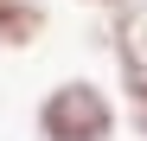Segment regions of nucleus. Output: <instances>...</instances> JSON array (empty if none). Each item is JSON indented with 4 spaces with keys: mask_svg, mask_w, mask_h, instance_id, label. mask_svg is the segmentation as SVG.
I'll use <instances>...</instances> for the list:
<instances>
[{
    "mask_svg": "<svg viewBox=\"0 0 147 141\" xmlns=\"http://www.w3.org/2000/svg\"><path fill=\"white\" fill-rule=\"evenodd\" d=\"M115 103H121V122L147 141V70H121L115 77Z\"/></svg>",
    "mask_w": 147,
    "mask_h": 141,
    "instance_id": "nucleus-4",
    "label": "nucleus"
},
{
    "mask_svg": "<svg viewBox=\"0 0 147 141\" xmlns=\"http://www.w3.org/2000/svg\"><path fill=\"white\" fill-rule=\"evenodd\" d=\"M38 141H115L121 128V103L109 96L96 77H58L32 109Z\"/></svg>",
    "mask_w": 147,
    "mask_h": 141,
    "instance_id": "nucleus-1",
    "label": "nucleus"
},
{
    "mask_svg": "<svg viewBox=\"0 0 147 141\" xmlns=\"http://www.w3.org/2000/svg\"><path fill=\"white\" fill-rule=\"evenodd\" d=\"M77 7H96V13H109V7H121V0H77Z\"/></svg>",
    "mask_w": 147,
    "mask_h": 141,
    "instance_id": "nucleus-5",
    "label": "nucleus"
},
{
    "mask_svg": "<svg viewBox=\"0 0 147 141\" xmlns=\"http://www.w3.org/2000/svg\"><path fill=\"white\" fill-rule=\"evenodd\" d=\"M109 52L121 70H147V0L109 7Z\"/></svg>",
    "mask_w": 147,
    "mask_h": 141,
    "instance_id": "nucleus-2",
    "label": "nucleus"
},
{
    "mask_svg": "<svg viewBox=\"0 0 147 141\" xmlns=\"http://www.w3.org/2000/svg\"><path fill=\"white\" fill-rule=\"evenodd\" d=\"M45 32H51L45 0H0V52H32Z\"/></svg>",
    "mask_w": 147,
    "mask_h": 141,
    "instance_id": "nucleus-3",
    "label": "nucleus"
}]
</instances>
